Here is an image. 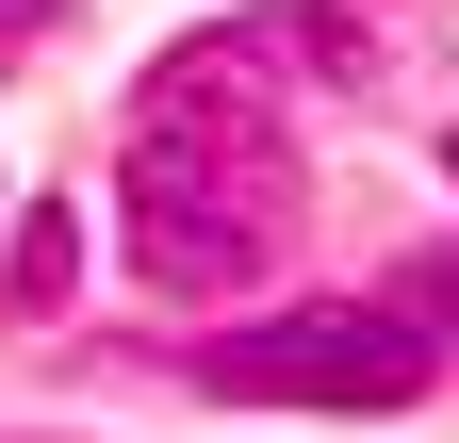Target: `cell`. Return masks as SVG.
<instances>
[{
    "instance_id": "cell-2",
    "label": "cell",
    "mask_w": 459,
    "mask_h": 443,
    "mask_svg": "<svg viewBox=\"0 0 459 443\" xmlns=\"http://www.w3.org/2000/svg\"><path fill=\"white\" fill-rule=\"evenodd\" d=\"M427 378H443V345L394 296H312V312H263V328L197 345V395H230V411H411Z\"/></svg>"
},
{
    "instance_id": "cell-5",
    "label": "cell",
    "mask_w": 459,
    "mask_h": 443,
    "mask_svg": "<svg viewBox=\"0 0 459 443\" xmlns=\"http://www.w3.org/2000/svg\"><path fill=\"white\" fill-rule=\"evenodd\" d=\"M443 164H459V132H443Z\"/></svg>"
},
{
    "instance_id": "cell-3",
    "label": "cell",
    "mask_w": 459,
    "mask_h": 443,
    "mask_svg": "<svg viewBox=\"0 0 459 443\" xmlns=\"http://www.w3.org/2000/svg\"><path fill=\"white\" fill-rule=\"evenodd\" d=\"M394 312H411L427 345H459V247H443V263H411V280H394Z\"/></svg>"
},
{
    "instance_id": "cell-4",
    "label": "cell",
    "mask_w": 459,
    "mask_h": 443,
    "mask_svg": "<svg viewBox=\"0 0 459 443\" xmlns=\"http://www.w3.org/2000/svg\"><path fill=\"white\" fill-rule=\"evenodd\" d=\"M33 17H49V0H0V33H33Z\"/></svg>"
},
{
    "instance_id": "cell-1",
    "label": "cell",
    "mask_w": 459,
    "mask_h": 443,
    "mask_svg": "<svg viewBox=\"0 0 459 443\" xmlns=\"http://www.w3.org/2000/svg\"><path fill=\"white\" fill-rule=\"evenodd\" d=\"M279 33H197L164 49L132 99V148H115V230H132L148 296H230L296 247V148H279Z\"/></svg>"
}]
</instances>
